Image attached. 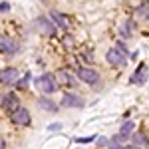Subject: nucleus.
<instances>
[{"instance_id": "nucleus-1", "label": "nucleus", "mask_w": 149, "mask_h": 149, "mask_svg": "<svg viewBox=\"0 0 149 149\" xmlns=\"http://www.w3.org/2000/svg\"><path fill=\"white\" fill-rule=\"evenodd\" d=\"M36 88L40 90L42 93H54L58 90V81H56V76H50V74H44V76H40V78H36Z\"/></svg>"}, {"instance_id": "nucleus-2", "label": "nucleus", "mask_w": 149, "mask_h": 149, "mask_svg": "<svg viewBox=\"0 0 149 149\" xmlns=\"http://www.w3.org/2000/svg\"><path fill=\"white\" fill-rule=\"evenodd\" d=\"M78 78L86 84H97L100 81V74L95 70H90V68H80L78 70Z\"/></svg>"}, {"instance_id": "nucleus-3", "label": "nucleus", "mask_w": 149, "mask_h": 149, "mask_svg": "<svg viewBox=\"0 0 149 149\" xmlns=\"http://www.w3.org/2000/svg\"><path fill=\"white\" fill-rule=\"evenodd\" d=\"M107 62L111 64V66H125L127 58L117 50V48H111V50H107Z\"/></svg>"}, {"instance_id": "nucleus-4", "label": "nucleus", "mask_w": 149, "mask_h": 149, "mask_svg": "<svg viewBox=\"0 0 149 149\" xmlns=\"http://www.w3.org/2000/svg\"><path fill=\"white\" fill-rule=\"evenodd\" d=\"M12 121L14 123H20V125H28L30 123V113L24 107H18V109L12 111Z\"/></svg>"}, {"instance_id": "nucleus-5", "label": "nucleus", "mask_w": 149, "mask_h": 149, "mask_svg": "<svg viewBox=\"0 0 149 149\" xmlns=\"http://www.w3.org/2000/svg\"><path fill=\"white\" fill-rule=\"evenodd\" d=\"M2 107L6 109V111H14V109H18L20 107V102H18V97L14 95V93H6L4 97H2Z\"/></svg>"}, {"instance_id": "nucleus-6", "label": "nucleus", "mask_w": 149, "mask_h": 149, "mask_svg": "<svg viewBox=\"0 0 149 149\" xmlns=\"http://www.w3.org/2000/svg\"><path fill=\"white\" fill-rule=\"evenodd\" d=\"M50 18H52V22L56 24V26H60V28H64V30H68V28H70V18H68V16H64L62 12L52 10V12H50Z\"/></svg>"}, {"instance_id": "nucleus-7", "label": "nucleus", "mask_w": 149, "mask_h": 149, "mask_svg": "<svg viewBox=\"0 0 149 149\" xmlns=\"http://www.w3.org/2000/svg\"><path fill=\"white\" fill-rule=\"evenodd\" d=\"M145 78H147V66H145V64H139L137 70H135V74L131 76V84L141 86V84H145Z\"/></svg>"}, {"instance_id": "nucleus-8", "label": "nucleus", "mask_w": 149, "mask_h": 149, "mask_svg": "<svg viewBox=\"0 0 149 149\" xmlns=\"http://www.w3.org/2000/svg\"><path fill=\"white\" fill-rule=\"evenodd\" d=\"M16 80H18V70L6 68L0 72V84H14Z\"/></svg>"}, {"instance_id": "nucleus-9", "label": "nucleus", "mask_w": 149, "mask_h": 149, "mask_svg": "<svg viewBox=\"0 0 149 149\" xmlns=\"http://www.w3.org/2000/svg\"><path fill=\"white\" fill-rule=\"evenodd\" d=\"M0 50L4 54H16L18 52V44L10 40V38H0Z\"/></svg>"}, {"instance_id": "nucleus-10", "label": "nucleus", "mask_w": 149, "mask_h": 149, "mask_svg": "<svg viewBox=\"0 0 149 149\" xmlns=\"http://www.w3.org/2000/svg\"><path fill=\"white\" fill-rule=\"evenodd\" d=\"M62 105H66V107H81L84 102H81V97L74 95V93H66L62 97Z\"/></svg>"}, {"instance_id": "nucleus-11", "label": "nucleus", "mask_w": 149, "mask_h": 149, "mask_svg": "<svg viewBox=\"0 0 149 149\" xmlns=\"http://www.w3.org/2000/svg\"><path fill=\"white\" fill-rule=\"evenodd\" d=\"M36 26H38V30L44 32V34H54V32H56V26H52L46 18H38V20H36Z\"/></svg>"}, {"instance_id": "nucleus-12", "label": "nucleus", "mask_w": 149, "mask_h": 149, "mask_svg": "<svg viewBox=\"0 0 149 149\" xmlns=\"http://www.w3.org/2000/svg\"><path fill=\"white\" fill-rule=\"evenodd\" d=\"M131 131H133V121H125L123 127H121V131H119V135H117V141H125V139L131 137Z\"/></svg>"}, {"instance_id": "nucleus-13", "label": "nucleus", "mask_w": 149, "mask_h": 149, "mask_svg": "<svg viewBox=\"0 0 149 149\" xmlns=\"http://www.w3.org/2000/svg\"><path fill=\"white\" fill-rule=\"evenodd\" d=\"M38 105L46 111H56V103L52 100H48V97H38Z\"/></svg>"}, {"instance_id": "nucleus-14", "label": "nucleus", "mask_w": 149, "mask_h": 149, "mask_svg": "<svg viewBox=\"0 0 149 149\" xmlns=\"http://www.w3.org/2000/svg\"><path fill=\"white\" fill-rule=\"evenodd\" d=\"M56 81H58V84H72V78L68 76L66 70H60V72L56 74Z\"/></svg>"}, {"instance_id": "nucleus-15", "label": "nucleus", "mask_w": 149, "mask_h": 149, "mask_svg": "<svg viewBox=\"0 0 149 149\" xmlns=\"http://www.w3.org/2000/svg\"><path fill=\"white\" fill-rule=\"evenodd\" d=\"M131 141H133L135 145H145V143H147V139L143 137V133H135V135H131Z\"/></svg>"}, {"instance_id": "nucleus-16", "label": "nucleus", "mask_w": 149, "mask_h": 149, "mask_svg": "<svg viewBox=\"0 0 149 149\" xmlns=\"http://www.w3.org/2000/svg\"><path fill=\"white\" fill-rule=\"evenodd\" d=\"M107 145H109V149H123L121 147V141H117V139L115 141H107Z\"/></svg>"}, {"instance_id": "nucleus-17", "label": "nucleus", "mask_w": 149, "mask_h": 149, "mask_svg": "<svg viewBox=\"0 0 149 149\" xmlns=\"http://www.w3.org/2000/svg\"><path fill=\"white\" fill-rule=\"evenodd\" d=\"M95 137H97V135H90V137H78L76 141H78V143H90V141H93Z\"/></svg>"}, {"instance_id": "nucleus-18", "label": "nucleus", "mask_w": 149, "mask_h": 149, "mask_svg": "<svg viewBox=\"0 0 149 149\" xmlns=\"http://www.w3.org/2000/svg\"><path fill=\"white\" fill-rule=\"evenodd\" d=\"M129 26H131V22L123 24V28H121V34H123V36H129V34H131V28H129Z\"/></svg>"}, {"instance_id": "nucleus-19", "label": "nucleus", "mask_w": 149, "mask_h": 149, "mask_svg": "<svg viewBox=\"0 0 149 149\" xmlns=\"http://www.w3.org/2000/svg\"><path fill=\"white\" fill-rule=\"evenodd\" d=\"M139 16H141V18H147L149 16V12H147V6H141V8H139V12H137Z\"/></svg>"}, {"instance_id": "nucleus-20", "label": "nucleus", "mask_w": 149, "mask_h": 149, "mask_svg": "<svg viewBox=\"0 0 149 149\" xmlns=\"http://www.w3.org/2000/svg\"><path fill=\"white\" fill-rule=\"evenodd\" d=\"M117 50H119V52H121V54H123V56H129V52H127V48L125 46H123V44H117Z\"/></svg>"}, {"instance_id": "nucleus-21", "label": "nucleus", "mask_w": 149, "mask_h": 149, "mask_svg": "<svg viewBox=\"0 0 149 149\" xmlns=\"http://www.w3.org/2000/svg\"><path fill=\"white\" fill-rule=\"evenodd\" d=\"M10 10V4L8 2H0V12H8Z\"/></svg>"}, {"instance_id": "nucleus-22", "label": "nucleus", "mask_w": 149, "mask_h": 149, "mask_svg": "<svg viewBox=\"0 0 149 149\" xmlns=\"http://www.w3.org/2000/svg\"><path fill=\"white\" fill-rule=\"evenodd\" d=\"M97 145H100V147H102V145H107V139L100 137V139H97Z\"/></svg>"}, {"instance_id": "nucleus-23", "label": "nucleus", "mask_w": 149, "mask_h": 149, "mask_svg": "<svg viewBox=\"0 0 149 149\" xmlns=\"http://www.w3.org/2000/svg\"><path fill=\"white\" fill-rule=\"evenodd\" d=\"M4 147H6V143H4V139L0 137V149H4Z\"/></svg>"}, {"instance_id": "nucleus-24", "label": "nucleus", "mask_w": 149, "mask_h": 149, "mask_svg": "<svg viewBox=\"0 0 149 149\" xmlns=\"http://www.w3.org/2000/svg\"><path fill=\"white\" fill-rule=\"evenodd\" d=\"M129 149H137V147H129Z\"/></svg>"}]
</instances>
